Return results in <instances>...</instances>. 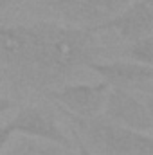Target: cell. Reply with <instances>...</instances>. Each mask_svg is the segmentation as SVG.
Instances as JSON below:
<instances>
[{
	"label": "cell",
	"mask_w": 153,
	"mask_h": 155,
	"mask_svg": "<svg viewBox=\"0 0 153 155\" xmlns=\"http://www.w3.org/2000/svg\"><path fill=\"white\" fill-rule=\"evenodd\" d=\"M31 25L36 36L34 63L27 79L31 85L49 90L96 61L99 43L90 29L52 20H38Z\"/></svg>",
	"instance_id": "obj_1"
},
{
	"label": "cell",
	"mask_w": 153,
	"mask_h": 155,
	"mask_svg": "<svg viewBox=\"0 0 153 155\" xmlns=\"http://www.w3.org/2000/svg\"><path fill=\"white\" fill-rule=\"evenodd\" d=\"M69 119L74 139L94 155H153V135L141 134L108 121L105 116L81 119L61 112Z\"/></svg>",
	"instance_id": "obj_2"
},
{
	"label": "cell",
	"mask_w": 153,
	"mask_h": 155,
	"mask_svg": "<svg viewBox=\"0 0 153 155\" xmlns=\"http://www.w3.org/2000/svg\"><path fill=\"white\" fill-rule=\"evenodd\" d=\"M110 87L103 81L97 83H67L45 90L47 99L58 105L65 114L81 119H92L103 114L105 101Z\"/></svg>",
	"instance_id": "obj_3"
},
{
	"label": "cell",
	"mask_w": 153,
	"mask_h": 155,
	"mask_svg": "<svg viewBox=\"0 0 153 155\" xmlns=\"http://www.w3.org/2000/svg\"><path fill=\"white\" fill-rule=\"evenodd\" d=\"M13 134H18L27 139L49 143L63 150H74L72 139L61 130L56 117L47 108L38 105H24L11 121H7Z\"/></svg>",
	"instance_id": "obj_4"
},
{
	"label": "cell",
	"mask_w": 153,
	"mask_h": 155,
	"mask_svg": "<svg viewBox=\"0 0 153 155\" xmlns=\"http://www.w3.org/2000/svg\"><path fill=\"white\" fill-rule=\"evenodd\" d=\"M45 5L63 20L61 24L94 29L128 7L130 0H47Z\"/></svg>",
	"instance_id": "obj_5"
},
{
	"label": "cell",
	"mask_w": 153,
	"mask_h": 155,
	"mask_svg": "<svg viewBox=\"0 0 153 155\" xmlns=\"http://www.w3.org/2000/svg\"><path fill=\"white\" fill-rule=\"evenodd\" d=\"M34 49L36 36L31 24L0 25V63L16 69L24 79H29L34 63Z\"/></svg>",
	"instance_id": "obj_6"
},
{
	"label": "cell",
	"mask_w": 153,
	"mask_h": 155,
	"mask_svg": "<svg viewBox=\"0 0 153 155\" xmlns=\"http://www.w3.org/2000/svg\"><path fill=\"white\" fill-rule=\"evenodd\" d=\"M94 35L97 33H114L130 45L142 38L151 36L153 33V4L146 0H137L124 7L119 15L106 20L105 24L90 29Z\"/></svg>",
	"instance_id": "obj_7"
},
{
	"label": "cell",
	"mask_w": 153,
	"mask_h": 155,
	"mask_svg": "<svg viewBox=\"0 0 153 155\" xmlns=\"http://www.w3.org/2000/svg\"><path fill=\"white\" fill-rule=\"evenodd\" d=\"M101 116H105L112 123H117L124 128H130L141 134H151L153 130L151 119L144 101L139 99L130 90L110 88Z\"/></svg>",
	"instance_id": "obj_8"
},
{
	"label": "cell",
	"mask_w": 153,
	"mask_h": 155,
	"mask_svg": "<svg viewBox=\"0 0 153 155\" xmlns=\"http://www.w3.org/2000/svg\"><path fill=\"white\" fill-rule=\"evenodd\" d=\"M86 69L96 72L101 78L103 83H106L110 88H121V90H130L135 87H142L146 83L153 81V69L144 67L135 61H124V60H115V61H92Z\"/></svg>",
	"instance_id": "obj_9"
},
{
	"label": "cell",
	"mask_w": 153,
	"mask_h": 155,
	"mask_svg": "<svg viewBox=\"0 0 153 155\" xmlns=\"http://www.w3.org/2000/svg\"><path fill=\"white\" fill-rule=\"evenodd\" d=\"M5 155H67V150L49 144V143L22 137L9 148V152Z\"/></svg>",
	"instance_id": "obj_10"
},
{
	"label": "cell",
	"mask_w": 153,
	"mask_h": 155,
	"mask_svg": "<svg viewBox=\"0 0 153 155\" xmlns=\"http://www.w3.org/2000/svg\"><path fill=\"white\" fill-rule=\"evenodd\" d=\"M126 56L130 58V61H135V63H141L144 67L153 69V36L142 38L128 45Z\"/></svg>",
	"instance_id": "obj_11"
},
{
	"label": "cell",
	"mask_w": 153,
	"mask_h": 155,
	"mask_svg": "<svg viewBox=\"0 0 153 155\" xmlns=\"http://www.w3.org/2000/svg\"><path fill=\"white\" fill-rule=\"evenodd\" d=\"M11 135H13V132H11L9 124H7V123H5V124H0V153H2V152H4V148L7 146V143H9Z\"/></svg>",
	"instance_id": "obj_12"
},
{
	"label": "cell",
	"mask_w": 153,
	"mask_h": 155,
	"mask_svg": "<svg viewBox=\"0 0 153 155\" xmlns=\"http://www.w3.org/2000/svg\"><path fill=\"white\" fill-rule=\"evenodd\" d=\"M24 2H27V0H0V11H5L13 5H20Z\"/></svg>",
	"instance_id": "obj_13"
},
{
	"label": "cell",
	"mask_w": 153,
	"mask_h": 155,
	"mask_svg": "<svg viewBox=\"0 0 153 155\" xmlns=\"http://www.w3.org/2000/svg\"><path fill=\"white\" fill-rule=\"evenodd\" d=\"M11 107H13V101H11V99H7V97H4V96H0V114L7 112Z\"/></svg>",
	"instance_id": "obj_14"
},
{
	"label": "cell",
	"mask_w": 153,
	"mask_h": 155,
	"mask_svg": "<svg viewBox=\"0 0 153 155\" xmlns=\"http://www.w3.org/2000/svg\"><path fill=\"white\" fill-rule=\"evenodd\" d=\"M74 150H76V153H74V155H94L92 152H88V150L79 143V141H76V139H74Z\"/></svg>",
	"instance_id": "obj_15"
},
{
	"label": "cell",
	"mask_w": 153,
	"mask_h": 155,
	"mask_svg": "<svg viewBox=\"0 0 153 155\" xmlns=\"http://www.w3.org/2000/svg\"><path fill=\"white\" fill-rule=\"evenodd\" d=\"M142 101H144V105L148 108V114H150V119H151V124H153V96H146Z\"/></svg>",
	"instance_id": "obj_16"
},
{
	"label": "cell",
	"mask_w": 153,
	"mask_h": 155,
	"mask_svg": "<svg viewBox=\"0 0 153 155\" xmlns=\"http://www.w3.org/2000/svg\"><path fill=\"white\" fill-rule=\"evenodd\" d=\"M2 81H4V78H2V76H0V83H2Z\"/></svg>",
	"instance_id": "obj_17"
},
{
	"label": "cell",
	"mask_w": 153,
	"mask_h": 155,
	"mask_svg": "<svg viewBox=\"0 0 153 155\" xmlns=\"http://www.w3.org/2000/svg\"><path fill=\"white\" fill-rule=\"evenodd\" d=\"M146 2H150V4H153V0H146Z\"/></svg>",
	"instance_id": "obj_18"
}]
</instances>
